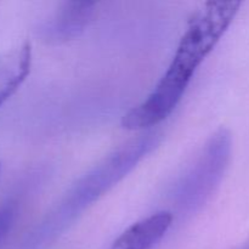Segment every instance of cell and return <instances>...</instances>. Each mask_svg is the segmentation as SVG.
Listing matches in <instances>:
<instances>
[{"label": "cell", "mask_w": 249, "mask_h": 249, "mask_svg": "<svg viewBox=\"0 0 249 249\" xmlns=\"http://www.w3.org/2000/svg\"><path fill=\"white\" fill-rule=\"evenodd\" d=\"M96 2L89 0L65 2L40 28V36L51 44L66 43L79 36L92 21Z\"/></svg>", "instance_id": "277c9868"}, {"label": "cell", "mask_w": 249, "mask_h": 249, "mask_svg": "<svg viewBox=\"0 0 249 249\" xmlns=\"http://www.w3.org/2000/svg\"><path fill=\"white\" fill-rule=\"evenodd\" d=\"M0 172H1V164H0Z\"/></svg>", "instance_id": "ba28073f"}, {"label": "cell", "mask_w": 249, "mask_h": 249, "mask_svg": "<svg viewBox=\"0 0 249 249\" xmlns=\"http://www.w3.org/2000/svg\"><path fill=\"white\" fill-rule=\"evenodd\" d=\"M160 136V131L150 129L102 158L87 174L78 179L46 214L34 232V243L41 245L57 237L85 209L116 186L142 158L157 147Z\"/></svg>", "instance_id": "7a4b0ae2"}, {"label": "cell", "mask_w": 249, "mask_h": 249, "mask_svg": "<svg viewBox=\"0 0 249 249\" xmlns=\"http://www.w3.org/2000/svg\"><path fill=\"white\" fill-rule=\"evenodd\" d=\"M236 249H249V242L245 243V245L241 246V247H238V248H236Z\"/></svg>", "instance_id": "52a82bcc"}, {"label": "cell", "mask_w": 249, "mask_h": 249, "mask_svg": "<svg viewBox=\"0 0 249 249\" xmlns=\"http://www.w3.org/2000/svg\"><path fill=\"white\" fill-rule=\"evenodd\" d=\"M108 249H146L139 236L130 231H124Z\"/></svg>", "instance_id": "8992f818"}, {"label": "cell", "mask_w": 249, "mask_h": 249, "mask_svg": "<svg viewBox=\"0 0 249 249\" xmlns=\"http://www.w3.org/2000/svg\"><path fill=\"white\" fill-rule=\"evenodd\" d=\"M32 67V48L23 43L0 55V106L17 91Z\"/></svg>", "instance_id": "5b68a950"}, {"label": "cell", "mask_w": 249, "mask_h": 249, "mask_svg": "<svg viewBox=\"0 0 249 249\" xmlns=\"http://www.w3.org/2000/svg\"><path fill=\"white\" fill-rule=\"evenodd\" d=\"M231 152V133L225 128L218 129L175 189L174 201L180 211L195 213L212 198L225 175Z\"/></svg>", "instance_id": "3957f363"}, {"label": "cell", "mask_w": 249, "mask_h": 249, "mask_svg": "<svg viewBox=\"0 0 249 249\" xmlns=\"http://www.w3.org/2000/svg\"><path fill=\"white\" fill-rule=\"evenodd\" d=\"M241 4L235 0L209 1L194 15L160 82L141 104L122 118L124 129L150 130L172 114L197 68L233 22Z\"/></svg>", "instance_id": "6da1fadb"}]
</instances>
